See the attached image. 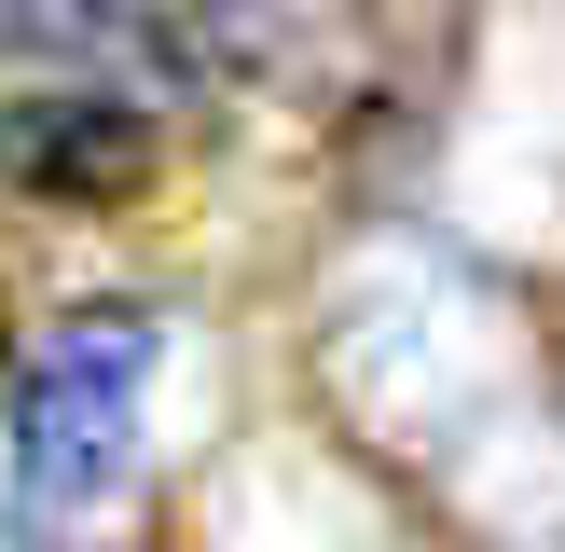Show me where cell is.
Returning a JSON list of instances; mask_svg holds the SVG:
<instances>
[{"label": "cell", "instance_id": "1", "mask_svg": "<svg viewBox=\"0 0 565 552\" xmlns=\"http://www.w3.org/2000/svg\"><path fill=\"white\" fill-rule=\"evenodd\" d=\"M152 346H166L152 304H70L42 331V359L14 386V539L28 552H55L110 497V469L138 442V401H152Z\"/></svg>", "mask_w": 565, "mask_h": 552}, {"label": "cell", "instance_id": "2", "mask_svg": "<svg viewBox=\"0 0 565 552\" xmlns=\"http://www.w3.org/2000/svg\"><path fill=\"white\" fill-rule=\"evenodd\" d=\"M0 180L55 193V208H110V193L152 180V110L125 83H42V97L0 110Z\"/></svg>", "mask_w": 565, "mask_h": 552}]
</instances>
